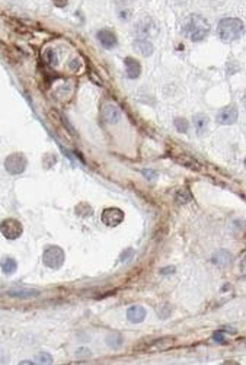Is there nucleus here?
<instances>
[{
    "label": "nucleus",
    "mask_w": 246,
    "mask_h": 365,
    "mask_svg": "<svg viewBox=\"0 0 246 365\" xmlns=\"http://www.w3.org/2000/svg\"><path fill=\"white\" fill-rule=\"evenodd\" d=\"M42 262L51 269H58L64 263V252L58 246H50L42 253Z\"/></svg>",
    "instance_id": "7ed1b4c3"
},
{
    "label": "nucleus",
    "mask_w": 246,
    "mask_h": 365,
    "mask_svg": "<svg viewBox=\"0 0 246 365\" xmlns=\"http://www.w3.org/2000/svg\"><path fill=\"white\" fill-rule=\"evenodd\" d=\"M214 340H217V342H220V343H224L226 340L223 339V335L221 333H216L214 335Z\"/></svg>",
    "instance_id": "393cba45"
},
{
    "label": "nucleus",
    "mask_w": 246,
    "mask_h": 365,
    "mask_svg": "<svg viewBox=\"0 0 246 365\" xmlns=\"http://www.w3.org/2000/svg\"><path fill=\"white\" fill-rule=\"evenodd\" d=\"M131 255H134V250L133 249H127L125 252H123V255H121V261H128V259H131Z\"/></svg>",
    "instance_id": "4be33fe9"
},
{
    "label": "nucleus",
    "mask_w": 246,
    "mask_h": 365,
    "mask_svg": "<svg viewBox=\"0 0 246 365\" xmlns=\"http://www.w3.org/2000/svg\"><path fill=\"white\" fill-rule=\"evenodd\" d=\"M124 64H125V73L128 76V79H137L141 73V66L136 58L127 57L124 58Z\"/></svg>",
    "instance_id": "9d476101"
},
{
    "label": "nucleus",
    "mask_w": 246,
    "mask_h": 365,
    "mask_svg": "<svg viewBox=\"0 0 246 365\" xmlns=\"http://www.w3.org/2000/svg\"><path fill=\"white\" fill-rule=\"evenodd\" d=\"M107 343H108V346H111L112 349H118V348H121V345H123V338H121L120 333H112L111 336H108Z\"/></svg>",
    "instance_id": "a211bd4d"
},
{
    "label": "nucleus",
    "mask_w": 246,
    "mask_h": 365,
    "mask_svg": "<svg viewBox=\"0 0 246 365\" xmlns=\"http://www.w3.org/2000/svg\"><path fill=\"white\" fill-rule=\"evenodd\" d=\"M0 268H1V271L4 272V274H7V275H10V274H13L15 271H16V268H18V263H16V261L13 259V258H3L1 261H0Z\"/></svg>",
    "instance_id": "2eb2a0df"
},
{
    "label": "nucleus",
    "mask_w": 246,
    "mask_h": 365,
    "mask_svg": "<svg viewBox=\"0 0 246 365\" xmlns=\"http://www.w3.org/2000/svg\"><path fill=\"white\" fill-rule=\"evenodd\" d=\"M241 271L246 274V256L242 259V261H241Z\"/></svg>",
    "instance_id": "bb28decb"
},
{
    "label": "nucleus",
    "mask_w": 246,
    "mask_h": 365,
    "mask_svg": "<svg viewBox=\"0 0 246 365\" xmlns=\"http://www.w3.org/2000/svg\"><path fill=\"white\" fill-rule=\"evenodd\" d=\"M217 32L224 42H232L239 40L245 34V25L238 18H224L219 22Z\"/></svg>",
    "instance_id": "f03ea898"
},
{
    "label": "nucleus",
    "mask_w": 246,
    "mask_h": 365,
    "mask_svg": "<svg viewBox=\"0 0 246 365\" xmlns=\"http://www.w3.org/2000/svg\"><path fill=\"white\" fill-rule=\"evenodd\" d=\"M7 294L10 297H16V298H32V297L40 295V292L34 291V289H10Z\"/></svg>",
    "instance_id": "dca6fc26"
},
{
    "label": "nucleus",
    "mask_w": 246,
    "mask_h": 365,
    "mask_svg": "<svg viewBox=\"0 0 246 365\" xmlns=\"http://www.w3.org/2000/svg\"><path fill=\"white\" fill-rule=\"evenodd\" d=\"M173 125H175V128H176L179 132H187V131H188V121H187L185 118H175Z\"/></svg>",
    "instance_id": "aec40b11"
},
{
    "label": "nucleus",
    "mask_w": 246,
    "mask_h": 365,
    "mask_svg": "<svg viewBox=\"0 0 246 365\" xmlns=\"http://www.w3.org/2000/svg\"><path fill=\"white\" fill-rule=\"evenodd\" d=\"M182 32L188 40L200 42L210 34V24L201 15H190L182 24Z\"/></svg>",
    "instance_id": "f257e3e1"
},
{
    "label": "nucleus",
    "mask_w": 246,
    "mask_h": 365,
    "mask_svg": "<svg viewBox=\"0 0 246 365\" xmlns=\"http://www.w3.org/2000/svg\"><path fill=\"white\" fill-rule=\"evenodd\" d=\"M53 1H54V4L58 6V7H64V6L67 4V0H53Z\"/></svg>",
    "instance_id": "b1692460"
},
{
    "label": "nucleus",
    "mask_w": 246,
    "mask_h": 365,
    "mask_svg": "<svg viewBox=\"0 0 246 365\" xmlns=\"http://www.w3.org/2000/svg\"><path fill=\"white\" fill-rule=\"evenodd\" d=\"M22 232H24L22 224L18 220H15V218H6V220H3L0 223V233L6 239H9V240L19 239L21 235H22Z\"/></svg>",
    "instance_id": "20e7f679"
},
{
    "label": "nucleus",
    "mask_w": 246,
    "mask_h": 365,
    "mask_svg": "<svg viewBox=\"0 0 246 365\" xmlns=\"http://www.w3.org/2000/svg\"><path fill=\"white\" fill-rule=\"evenodd\" d=\"M101 218H102V223L105 226H108V227H117V226H120L123 223L125 215H124V212L120 208L111 207V208H105L102 211Z\"/></svg>",
    "instance_id": "423d86ee"
},
{
    "label": "nucleus",
    "mask_w": 246,
    "mask_h": 365,
    "mask_svg": "<svg viewBox=\"0 0 246 365\" xmlns=\"http://www.w3.org/2000/svg\"><path fill=\"white\" fill-rule=\"evenodd\" d=\"M173 343H175V339L173 338H161V339L153 340L149 348L152 351H166V349L172 348Z\"/></svg>",
    "instance_id": "ddd939ff"
},
{
    "label": "nucleus",
    "mask_w": 246,
    "mask_h": 365,
    "mask_svg": "<svg viewBox=\"0 0 246 365\" xmlns=\"http://www.w3.org/2000/svg\"><path fill=\"white\" fill-rule=\"evenodd\" d=\"M175 198H176V203L178 204H187L191 201L192 195H191V192H190L187 188H182V189H179V191L176 192Z\"/></svg>",
    "instance_id": "6ab92c4d"
},
{
    "label": "nucleus",
    "mask_w": 246,
    "mask_h": 365,
    "mask_svg": "<svg viewBox=\"0 0 246 365\" xmlns=\"http://www.w3.org/2000/svg\"><path fill=\"white\" fill-rule=\"evenodd\" d=\"M102 115H104V120L107 122L117 124L121 118V111L114 104H105L104 108H102Z\"/></svg>",
    "instance_id": "6e6552de"
},
{
    "label": "nucleus",
    "mask_w": 246,
    "mask_h": 365,
    "mask_svg": "<svg viewBox=\"0 0 246 365\" xmlns=\"http://www.w3.org/2000/svg\"><path fill=\"white\" fill-rule=\"evenodd\" d=\"M4 169L10 175H19L27 169V159L21 153H13L6 157L4 160Z\"/></svg>",
    "instance_id": "39448f33"
},
{
    "label": "nucleus",
    "mask_w": 246,
    "mask_h": 365,
    "mask_svg": "<svg viewBox=\"0 0 246 365\" xmlns=\"http://www.w3.org/2000/svg\"><path fill=\"white\" fill-rule=\"evenodd\" d=\"M169 272H170V274L175 272V268H173V266H167V269H162V271H161V274H164H164H169Z\"/></svg>",
    "instance_id": "a878e982"
},
{
    "label": "nucleus",
    "mask_w": 246,
    "mask_h": 365,
    "mask_svg": "<svg viewBox=\"0 0 246 365\" xmlns=\"http://www.w3.org/2000/svg\"><path fill=\"white\" fill-rule=\"evenodd\" d=\"M194 125L197 128V132L200 135H203L205 132V130H207V125H208V118L204 117V115H195L194 117Z\"/></svg>",
    "instance_id": "f3484780"
},
{
    "label": "nucleus",
    "mask_w": 246,
    "mask_h": 365,
    "mask_svg": "<svg viewBox=\"0 0 246 365\" xmlns=\"http://www.w3.org/2000/svg\"><path fill=\"white\" fill-rule=\"evenodd\" d=\"M37 361L40 363V364H51L53 363V358H51V355H48V354H40L38 357H37Z\"/></svg>",
    "instance_id": "412c9836"
},
{
    "label": "nucleus",
    "mask_w": 246,
    "mask_h": 365,
    "mask_svg": "<svg viewBox=\"0 0 246 365\" xmlns=\"http://www.w3.org/2000/svg\"><path fill=\"white\" fill-rule=\"evenodd\" d=\"M134 48L144 57H150L153 54V44L150 41H147L146 38L137 40L134 42Z\"/></svg>",
    "instance_id": "f8f14e48"
},
{
    "label": "nucleus",
    "mask_w": 246,
    "mask_h": 365,
    "mask_svg": "<svg viewBox=\"0 0 246 365\" xmlns=\"http://www.w3.org/2000/svg\"><path fill=\"white\" fill-rule=\"evenodd\" d=\"M245 167H246V159H245Z\"/></svg>",
    "instance_id": "c85d7f7f"
},
{
    "label": "nucleus",
    "mask_w": 246,
    "mask_h": 365,
    "mask_svg": "<svg viewBox=\"0 0 246 365\" xmlns=\"http://www.w3.org/2000/svg\"><path fill=\"white\" fill-rule=\"evenodd\" d=\"M216 121L219 122V124H221V125H232V124H235V122L238 121V109H236V106L229 105V106L220 109L219 114H217V117H216Z\"/></svg>",
    "instance_id": "0eeeda50"
},
{
    "label": "nucleus",
    "mask_w": 246,
    "mask_h": 365,
    "mask_svg": "<svg viewBox=\"0 0 246 365\" xmlns=\"http://www.w3.org/2000/svg\"><path fill=\"white\" fill-rule=\"evenodd\" d=\"M230 261H232V256L227 250H219L213 256V263H216L219 266H226L230 263Z\"/></svg>",
    "instance_id": "4468645a"
},
{
    "label": "nucleus",
    "mask_w": 246,
    "mask_h": 365,
    "mask_svg": "<svg viewBox=\"0 0 246 365\" xmlns=\"http://www.w3.org/2000/svg\"><path fill=\"white\" fill-rule=\"evenodd\" d=\"M244 105L246 106V93H245V96H244Z\"/></svg>",
    "instance_id": "cd10ccee"
},
{
    "label": "nucleus",
    "mask_w": 246,
    "mask_h": 365,
    "mask_svg": "<svg viewBox=\"0 0 246 365\" xmlns=\"http://www.w3.org/2000/svg\"><path fill=\"white\" fill-rule=\"evenodd\" d=\"M146 314L147 313H146L144 307H141V306H131L127 310V319L131 323H141L146 319Z\"/></svg>",
    "instance_id": "9b49d317"
},
{
    "label": "nucleus",
    "mask_w": 246,
    "mask_h": 365,
    "mask_svg": "<svg viewBox=\"0 0 246 365\" xmlns=\"http://www.w3.org/2000/svg\"><path fill=\"white\" fill-rule=\"evenodd\" d=\"M81 66H82V64H81V61H79L78 58H73V60L70 61V69H72V70H78Z\"/></svg>",
    "instance_id": "5701e85b"
},
{
    "label": "nucleus",
    "mask_w": 246,
    "mask_h": 365,
    "mask_svg": "<svg viewBox=\"0 0 246 365\" xmlns=\"http://www.w3.org/2000/svg\"><path fill=\"white\" fill-rule=\"evenodd\" d=\"M98 40L102 44L104 48L107 50H111V48H115L117 44H118V40H117V35L109 31V29H102L98 32Z\"/></svg>",
    "instance_id": "1a4fd4ad"
}]
</instances>
